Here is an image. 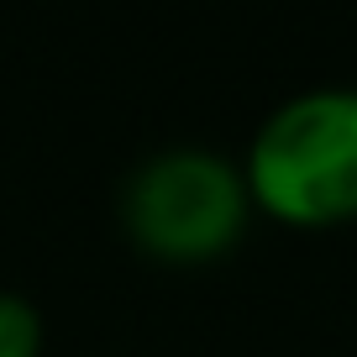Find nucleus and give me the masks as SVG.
Wrapping results in <instances>:
<instances>
[{
  "label": "nucleus",
  "mask_w": 357,
  "mask_h": 357,
  "mask_svg": "<svg viewBox=\"0 0 357 357\" xmlns=\"http://www.w3.org/2000/svg\"><path fill=\"white\" fill-rule=\"evenodd\" d=\"M247 195L284 226H342L357 215V89H300L268 111L247 147Z\"/></svg>",
  "instance_id": "obj_1"
},
{
  "label": "nucleus",
  "mask_w": 357,
  "mask_h": 357,
  "mask_svg": "<svg viewBox=\"0 0 357 357\" xmlns=\"http://www.w3.org/2000/svg\"><path fill=\"white\" fill-rule=\"evenodd\" d=\"M252 215L242 163L205 147H163L132 168L121 226L147 257L174 268L215 263L236 247Z\"/></svg>",
  "instance_id": "obj_2"
},
{
  "label": "nucleus",
  "mask_w": 357,
  "mask_h": 357,
  "mask_svg": "<svg viewBox=\"0 0 357 357\" xmlns=\"http://www.w3.org/2000/svg\"><path fill=\"white\" fill-rule=\"evenodd\" d=\"M0 357H43V315L22 294H0Z\"/></svg>",
  "instance_id": "obj_3"
}]
</instances>
